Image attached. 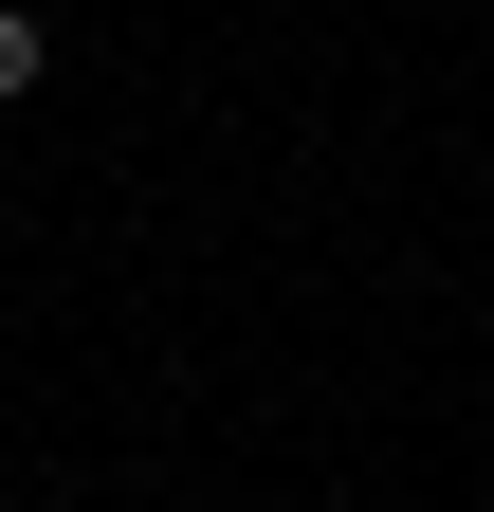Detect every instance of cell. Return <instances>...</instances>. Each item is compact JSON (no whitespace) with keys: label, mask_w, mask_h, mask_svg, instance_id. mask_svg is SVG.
Segmentation results:
<instances>
[{"label":"cell","mask_w":494,"mask_h":512,"mask_svg":"<svg viewBox=\"0 0 494 512\" xmlns=\"http://www.w3.org/2000/svg\"><path fill=\"white\" fill-rule=\"evenodd\" d=\"M0 202H19V183H0Z\"/></svg>","instance_id":"2"},{"label":"cell","mask_w":494,"mask_h":512,"mask_svg":"<svg viewBox=\"0 0 494 512\" xmlns=\"http://www.w3.org/2000/svg\"><path fill=\"white\" fill-rule=\"evenodd\" d=\"M37 74H55V37H37V0H0V110H19Z\"/></svg>","instance_id":"1"}]
</instances>
